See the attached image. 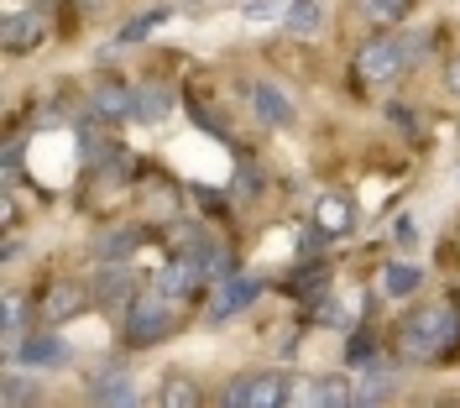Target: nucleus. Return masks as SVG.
Listing matches in <instances>:
<instances>
[{"label":"nucleus","mask_w":460,"mask_h":408,"mask_svg":"<svg viewBox=\"0 0 460 408\" xmlns=\"http://www.w3.org/2000/svg\"><path fill=\"white\" fill-rule=\"evenodd\" d=\"M142 241H146L142 226H111V231L94 235V257H100V262H126Z\"/></svg>","instance_id":"4468645a"},{"label":"nucleus","mask_w":460,"mask_h":408,"mask_svg":"<svg viewBox=\"0 0 460 408\" xmlns=\"http://www.w3.org/2000/svg\"><path fill=\"white\" fill-rule=\"evenodd\" d=\"M5 361L31 367V372H63V367L74 361V346L58 335L53 324H48V330H31V335H22V341H16V350H11Z\"/></svg>","instance_id":"39448f33"},{"label":"nucleus","mask_w":460,"mask_h":408,"mask_svg":"<svg viewBox=\"0 0 460 408\" xmlns=\"http://www.w3.org/2000/svg\"><path fill=\"white\" fill-rule=\"evenodd\" d=\"M204 278H209V267L194 257V252H178L168 267H163V278H157V288L168 293V298H183V293L204 288Z\"/></svg>","instance_id":"9d476101"},{"label":"nucleus","mask_w":460,"mask_h":408,"mask_svg":"<svg viewBox=\"0 0 460 408\" xmlns=\"http://www.w3.org/2000/svg\"><path fill=\"white\" fill-rule=\"evenodd\" d=\"M429 48V31L424 37H402V31H387V37H372L356 58V74L367 84H393L408 63H419V53Z\"/></svg>","instance_id":"f03ea898"},{"label":"nucleus","mask_w":460,"mask_h":408,"mask_svg":"<svg viewBox=\"0 0 460 408\" xmlns=\"http://www.w3.org/2000/svg\"><path fill=\"white\" fill-rule=\"evenodd\" d=\"M89 304H94V293H89V283H79V278H58L53 288L42 293V304H37V320L42 324H68V320H79Z\"/></svg>","instance_id":"423d86ee"},{"label":"nucleus","mask_w":460,"mask_h":408,"mask_svg":"<svg viewBox=\"0 0 460 408\" xmlns=\"http://www.w3.org/2000/svg\"><path fill=\"white\" fill-rule=\"evenodd\" d=\"M314 220H319V226H324L330 235H345L350 226H356V204L345 200V194H319Z\"/></svg>","instance_id":"f3484780"},{"label":"nucleus","mask_w":460,"mask_h":408,"mask_svg":"<svg viewBox=\"0 0 460 408\" xmlns=\"http://www.w3.org/2000/svg\"><path fill=\"white\" fill-rule=\"evenodd\" d=\"M345 361H350V367H372V361H376V335H372V330H356V335H350Z\"/></svg>","instance_id":"bb28decb"},{"label":"nucleus","mask_w":460,"mask_h":408,"mask_svg":"<svg viewBox=\"0 0 460 408\" xmlns=\"http://www.w3.org/2000/svg\"><path fill=\"white\" fill-rule=\"evenodd\" d=\"M246 16H252V22H267V16H272V5H267V0H252V5H246Z\"/></svg>","instance_id":"f704fd0d"},{"label":"nucleus","mask_w":460,"mask_h":408,"mask_svg":"<svg viewBox=\"0 0 460 408\" xmlns=\"http://www.w3.org/2000/svg\"><path fill=\"white\" fill-rule=\"evenodd\" d=\"M398 346L408 361H445L460 346V309L456 304H429V309H413L398 324Z\"/></svg>","instance_id":"f257e3e1"},{"label":"nucleus","mask_w":460,"mask_h":408,"mask_svg":"<svg viewBox=\"0 0 460 408\" xmlns=\"http://www.w3.org/2000/svg\"><path fill=\"white\" fill-rule=\"evenodd\" d=\"M172 22V5H152V11H142L137 22H126V27L115 31V42L111 48H126V42H142V37H152L157 27H168Z\"/></svg>","instance_id":"412c9836"},{"label":"nucleus","mask_w":460,"mask_h":408,"mask_svg":"<svg viewBox=\"0 0 460 408\" xmlns=\"http://www.w3.org/2000/svg\"><path fill=\"white\" fill-rule=\"evenodd\" d=\"M22 330H27V298L11 288L5 298H0V356H11V350H16Z\"/></svg>","instance_id":"dca6fc26"},{"label":"nucleus","mask_w":460,"mask_h":408,"mask_svg":"<svg viewBox=\"0 0 460 408\" xmlns=\"http://www.w3.org/2000/svg\"><path fill=\"white\" fill-rule=\"evenodd\" d=\"M445 84H450V94L460 100V58H450V63H445Z\"/></svg>","instance_id":"72a5a7b5"},{"label":"nucleus","mask_w":460,"mask_h":408,"mask_svg":"<svg viewBox=\"0 0 460 408\" xmlns=\"http://www.w3.org/2000/svg\"><path fill=\"white\" fill-rule=\"evenodd\" d=\"M314 309H319L314 320H319V324H324V330H350V315H345L341 304H330V298H319Z\"/></svg>","instance_id":"cd10ccee"},{"label":"nucleus","mask_w":460,"mask_h":408,"mask_svg":"<svg viewBox=\"0 0 460 408\" xmlns=\"http://www.w3.org/2000/svg\"><path fill=\"white\" fill-rule=\"evenodd\" d=\"M168 330H172V298L163 288L146 293V298H131L126 315H120V335H126V346H157Z\"/></svg>","instance_id":"7ed1b4c3"},{"label":"nucleus","mask_w":460,"mask_h":408,"mask_svg":"<svg viewBox=\"0 0 460 408\" xmlns=\"http://www.w3.org/2000/svg\"><path fill=\"white\" fill-rule=\"evenodd\" d=\"M48 37V22H42V11L31 5V11H11L5 22H0V48L16 58V53H31L37 42Z\"/></svg>","instance_id":"6e6552de"},{"label":"nucleus","mask_w":460,"mask_h":408,"mask_svg":"<svg viewBox=\"0 0 460 408\" xmlns=\"http://www.w3.org/2000/svg\"><path fill=\"white\" fill-rule=\"evenodd\" d=\"M0 220H5V231L22 220V209H16V194H11V183H5V194H0Z\"/></svg>","instance_id":"473e14b6"},{"label":"nucleus","mask_w":460,"mask_h":408,"mask_svg":"<svg viewBox=\"0 0 460 408\" xmlns=\"http://www.w3.org/2000/svg\"><path fill=\"white\" fill-rule=\"evenodd\" d=\"M94 408H131L137 404V387H131V377L120 372V367H111V372H100V377H89V393H84Z\"/></svg>","instance_id":"ddd939ff"},{"label":"nucleus","mask_w":460,"mask_h":408,"mask_svg":"<svg viewBox=\"0 0 460 408\" xmlns=\"http://www.w3.org/2000/svg\"><path fill=\"white\" fill-rule=\"evenodd\" d=\"M298 398L314 404V408H350L356 404V387H350L345 377H314V382H304Z\"/></svg>","instance_id":"2eb2a0df"},{"label":"nucleus","mask_w":460,"mask_h":408,"mask_svg":"<svg viewBox=\"0 0 460 408\" xmlns=\"http://www.w3.org/2000/svg\"><path fill=\"white\" fill-rule=\"evenodd\" d=\"M324 283H330V262H314V257H309V262L288 278V293L304 298V304H319V288H324Z\"/></svg>","instance_id":"aec40b11"},{"label":"nucleus","mask_w":460,"mask_h":408,"mask_svg":"<svg viewBox=\"0 0 460 408\" xmlns=\"http://www.w3.org/2000/svg\"><path fill=\"white\" fill-rule=\"evenodd\" d=\"M398 393V372H367L361 387H356V408H372V404H387Z\"/></svg>","instance_id":"393cba45"},{"label":"nucleus","mask_w":460,"mask_h":408,"mask_svg":"<svg viewBox=\"0 0 460 408\" xmlns=\"http://www.w3.org/2000/svg\"><path fill=\"white\" fill-rule=\"evenodd\" d=\"M324 241H335V235H330V231H324V226H319V220H314L309 231L298 235V252H304V257H314V252H319V246H324Z\"/></svg>","instance_id":"7c9ffc66"},{"label":"nucleus","mask_w":460,"mask_h":408,"mask_svg":"<svg viewBox=\"0 0 460 408\" xmlns=\"http://www.w3.org/2000/svg\"><path fill=\"white\" fill-rule=\"evenodd\" d=\"M419 283H424V267H413V262H393L382 272V293L387 298H413Z\"/></svg>","instance_id":"b1692460"},{"label":"nucleus","mask_w":460,"mask_h":408,"mask_svg":"<svg viewBox=\"0 0 460 408\" xmlns=\"http://www.w3.org/2000/svg\"><path fill=\"white\" fill-rule=\"evenodd\" d=\"M89 111L105 120H120V116H137V89L120 84L115 74H105L100 84H94V94H89Z\"/></svg>","instance_id":"9b49d317"},{"label":"nucleus","mask_w":460,"mask_h":408,"mask_svg":"<svg viewBox=\"0 0 460 408\" xmlns=\"http://www.w3.org/2000/svg\"><path fill=\"white\" fill-rule=\"evenodd\" d=\"M42 398V387H37V377H27V372H16V361H11V372L0 377V404L5 408H27Z\"/></svg>","instance_id":"4be33fe9"},{"label":"nucleus","mask_w":460,"mask_h":408,"mask_svg":"<svg viewBox=\"0 0 460 408\" xmlns=\"http://www.w3.org/2000/svg\"><path fill=\"white\" fill-rule=\"evenodd\" d=\"M89 293H94V309L126 315V304L137 298V272H131L126 262H100V272L89 278Z\"/></svg>","instance_id":"0eeeda50"},{"label":"nucleus","mask_w":460,"mask_h":408,"mask_svg":"<svg viewBox=\"0 0 460 408\" xmlns=\"http://www.w3.org/2000/svg\"><path fill=\"white\" fill-rule=\"evenodd\" d=\"M163 404H168V408H194V404H199V382L183 377V372L163 377Z\"/></svg>","instance_id":"a878e982"},{"label":"nucleus","mask_w":460,"mask_h":408,"mask_svg":"<svg viewBox=\"0 0 460 408\" xmlns=\"http://www.w3.org/2000/svg\"><path fill=\"white\" fill-rule=\"evenodd\" d=\"M79 5H100V0H79Z\"/></svg>","instance_id":"e433bc0d"},{"label":"nucleus","mask_w":460,"mask_h":408,"mask_svg":"<svg viewBox=\"0 0 460 408\" xmlns=\"http://www.w3.org/2000/svg\"><path fill=\"white\" fill-rule=\"evenodd\" d=\"M257 298H261V278H241V272H235V278H226L220 293L209 298V320L226 324L230 315H241V309H246V304H257Z\"/></svg>","instance_id":"1a4fd4ad"},{"label":"nucleus","mask_w":460,"mask_h":408,"mask_svg":"<svg viewBox=\"0 0 460 408\" xmlns=\"http://www.w3.org/2000/svg\"><path fill=\"white\" fill-rule=\"evenodd\" d=\"M393 241H398L402 252H413V246H419V220H413V215H398V220H393Z\"/></svg>","instance_id":"c85d7f7f"},{"label":"nucleus","mask_w":460,"mask_h":408,"mask_svg":"<svg viewBox=\"0 0 460 408\" xmlns=\"http://www.w3.org/2000/svg\"><path fill=\"white\" fill-rule=\"evenodd\" d=\"M31 5H37V11H48V5H53V0H31Z\"/></svg>","instance_id":"c9c22d12"},{"label":"nucleus","mask_w":460,"mask_h":408,"mask_svg":"<svg viewBox=\"0 0 460 408\" xmlns=\"http://www.w3.org/2000/svg\"><path fill=\"white\" fill-rule=\"evenodd\" d=\"M189 5H194V0H189Z\"/></svg>","instance_id":"4c0bfd02"},{"label":"nucleus","mask_w":460,"mask_h":408,"mask_svg":"<svg viewBox=\"0 0 460 408\" xmlns=\"http://www.w3.org/2000/svg\"><path fill=\"white\" fill-rule=\"evenodd\" d=\"M246 100H252L257 120H267V126H288V120H293V100H288L278 84H267V79H252V84H246Z\"/></svg>","instance_id":"f8f14e48"},{"label":"nucleus","mask_w":460,"mask_h":408,"mask_svg":"<svg viewBox=\"0 0 460 408\" xmlns=\"http://www.w3.org/2000/svg\"><path fill=\"white\" fill-rule=\"evenodd\" d=\"M350 5H356V16L372 22V27H402L408 11H413V0H350Z\"/></svg>","instance_id":"a211bd4d"},{"label":"nucleus","mask_w":460,"mask_h":408,"mask_svg":"<svg viewBox=\"0 0 460 408\" xmlns=\"http://www.w3.org/2000/svg\"><path fill=\"white\" fill-rule=\"evenodd\" d=\"M288 398H293V382H288V372H252V377H235L220 393V404L226 408H283Z\"/></svg>","instance_id":"20e7f679"},{"label":"nucleus","mask_w":460,"mask_h":408,"mask_svg":"<svg viewBox=\"0 0 460 408\" xmlns=\"http://www.w3.org/2000/svg\"><path fill=\"white\" fill-rule=\"evenodd\" d=\"M283 22H288L293 37H314V31L324 27V5H319V0H288Z\"/></svg>","instance_id":"5701e85b"},{"label":"nucleus","mask_w":460,"mask_h":408,"mask_svg":"<svg viewBox=\"0 0 460 408\" xmlns=\"http://www.w3.org/2000/svg\"><path fill=\"white\" fill-rule=\"evenodd\" d=\"M172 116V89L168 84H142L137 89V120L142 126H157V120Z\"/></svg>","instance_id":"6ab92c4d"},{"label":"nucleus","mask_w":460,"mask_h":408,"mask_svg":"<svg viewBox=\"0 0 460 408\" xmlns=\"http://www.w3.org/2000/svg\"><path fill=\"white\" fill-rule=\"evenodd\" d=\"M0 173H5V183H16V173H22V142H5V157H0Z\"/></svg>","instance_id":"2f4dec72"},{"label":"nucleus","mask_w":460,"mask_h":408,"mask_svg":"<svg viewBox=\"0 0 460 408\" xmlns=\"http://www.w3.org/2000/svg\"><path fill=\"white\" fill-rule=\"evenodd\" d=\"M261 194V173L257 168H241V173H235V200H257Z\"/></svg>","instance_id":"c756f323"}]
</instances>
